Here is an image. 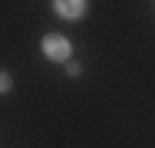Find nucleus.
<instances>
[{"label":"nucleus","mask_w":155,"mask_h":148,"mask_svg":"<svg viewBox=\"0 0 155 148\" xmlns=\"http://www.w3.org/2000/svg\"><path fill=\"white\" fill-rule=\"evenodd\" d=\"M7 89H10V76H7V72H0V92H7Z\"/></svg>","instance_id":"7ed1b4c3"},{"label":"nucleus","mask_w":155,"mask_h":148,"mask_svg":"<svg viewBox=\"0 0 155 148\" xmlns=\"http://www.w3.org/2000/svg\"><path fill=\"white\" fill-rule=\"evenodd\" d=\"M43 53L50 59H66L69 56V43H66L63 36H56V33H50V36L43 40Z\"/></svg>","instance_id":"f257e3e1"},{"label":"nucleus","mask_w":155,"mask_h":148,"mask_svg":"<svg viewBox=\"0 0 155 148\" xmlns=\"http://www.w3.org/2000/svg\"><path fill=\"white\" fill-rule=\"evenodd\" d=\"M53 7H56V13H60V17H66V20H76V17H83L86 0H53Z\"/></svg>","instance_id":"f03ea898"}]
</instances>
